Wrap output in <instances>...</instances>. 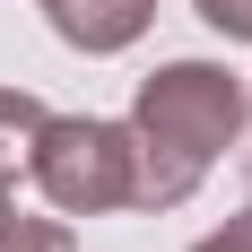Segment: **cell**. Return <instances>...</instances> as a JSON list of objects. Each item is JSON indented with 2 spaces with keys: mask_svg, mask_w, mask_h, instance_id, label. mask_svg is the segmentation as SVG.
I'll list each match as a JSON object with an SVG mask.
<instances>
[{
  "mask_svg": "<svg viewBox=\"0 0 252 252\" xmlns=\"http://www.w3.org/2000/svg\"><path fill=\"white\" fill-rule=\"evenodd\" d=\"M244 122H252V96L218 61H165L157 78H139V104H130V157H139L130 209L191 200L200 174L244 139Z\"/></svg>",
  "mask_w": 252,
  "mask_h": 252,
  "instance_id": "obj_1",
  "label": "cell"
},
{
  "mask_svg": "<svg viewBox=\"0 0 252 252\" xmlns=\"http://www.w3.org/2000/svg\"><path fill=\"white\" fill-rule=\"evenodd\" d=\"M26 174L44 183V200L61 209V218H104V209H130V183H139L130 122L52 113L44 139H35V165H26Z\"/></svg>",
  "mask_w": 252,
  "mask_h": 252,
  "instance_id": "obj_2",
  "label": "cell"
},
{
  "mask_svg": "<svg viewBox=\"0 0 252 252\" xmlns=\"http://www.w3.org/2000/svg\"><path fill=\"white\" fill-rule=\"evenodd\" d=\"M44 18L70 52H122V44L148 35L157 0H44Z\"/></svg>",
  "mask_w": 252,
  "mask_h": 252,
  "instance_id": "obj_3",
  "label": "cell"
},
{
  "mask_svg": "<svg viewBox=\"0 0 252 252\" xmlns=\"http://www.w3.org/2000/svg\"><path fill=\"white\" fill-rule=\"evenodd\" d=\"M44 104L26 96V87H0V183H18L26 165H35V139H44Z\"/></svg>",
  "mask_w": 252,
  "mask_h": 252,
  "instance_id": "obj_4",
  "label": "cell"
},
{
  "mask_svg": "<svg viewBox=\"0 0 252 252\" xmlns=\"http://www.w3.org/2000/svg\"><path fill=\"white\" fill-rule=\"evenodd\" d=\"M0 252H78L70 226H52V218H9L0 226Z\"/></svg>",
  "mask_w": 252,
  "mask_h": 252,
  "instance_id": "obj_5",
  "label": "cell"
},
{
  "mask_svg": "<svg viewBox=\"0 0 252 252\" xmlns=\"http://www.w3.org/2000/svg\"><path fill=\"white\" fill-rule=\"evenodd\" d=\"M191 9H200L218 35H244V44H252V0H191Z\"/></svg>",
  "mask_w": 252,
  "mask_h": 252,
  "instance_id": "obj_6",
  "label": "cell"
},
{
  "mask_svg": "<svg viewBox=\"0 0 252 252\" xmlns=\"http://www.w3.org/2000/svg\"><path fill=\"white\" fill-rule=\"evenodd\" d=\"M191 252H252V218H235V226H218V235H200Z\"/></svg>",
  "mask_w": 252,
  "mask_h": 252,
  "instance_id": "obj_7",
  "label": "cell"
},
{
  "mask_svg": "<svg viewBox=\"0 0 252 252\" xmlns=\"http://www.w3.org/2000/svg\"><path fill=\"white\" fill-rule=\"evenodd\" d=\"M9 191H18V183H0V226H9Z\"/></svg>",
  "mask_w": 252,
  "mask_h": 252,
  "instance_id": "obj_8",
  "label": "cell"
},
{
  "mask_svg": "<svg viewBox=\"0 0 252 252\" xmlns=\"http://www.w3.org/2000/svg\"><path fill=\"white\" fill-rule=\"evenodd\" d=\"M244 218H252V191H244Z\"/></svg>",
  "mask_w": 252,
  "mask_h": 252,
  "instance_id": "obj_9",
  "label": "cell"
}]
</instances>
